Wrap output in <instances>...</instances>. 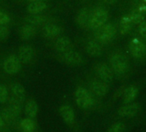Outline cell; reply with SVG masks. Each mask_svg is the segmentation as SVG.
<instances>
[{
	"label": "cell",
	"mask_w": 146,
	"mask_h": 132,
	"mask_svg": "<svg viewBox=\"0 0 146 132\" xmlns=\"http://www.w3.org/2000/svg\"><path fill=\"white\" fill-rule=\"evenodd\" d=\"M9 97V90L4 84H0V103L5 104L8 102Z\"/></svg>",
	"instance_id": "obj_28"
},
{
	"label": "cell",
	"mask_w": 146,
	"mask_h": 132,
	"mask_svg": "<svg viewBox=\"0 0 146 132\" xmlns=\"http://www.w3.org/2000/svg\"><path fill=\"white\" fill-rule=\"evenodd\" d=\"M4 125H5V123H4V121H3V118H2V115H1V113H0V129L3 128Z\"/></svg>",
	"instance_id": "obj_36"
},
{
	"label": "cell",
	"mask_w": 146,
	"mask_h": 132,
	"mask_svg": "<svg viewBox=\"0 0 146 132\" xmlns=\"http://www.w3.org/2000/svg\"><path fill=\"white\" fill-rule=\"evenodd\" d=\"M91 12L92 10L87 7H83L79 10L75 17V21H76V24L80 27L88 28L90 17H91Z\"/></svg>",
	"instance_id": "obj_13"
},
{
	"label": "cell",
	"mask_w": 146,
	"mask_h": 132,
	"mask_svg": "<svg viewBox=\"0 0 146 132\" xmlns=\"http://www.w3.org/2000/svg\"><path fill=\"white\" fill-rule=\"evenodd\" d=\"M139 94V88L136 86L130 85L123 92V101L125 104L132 103Z\"/></svg>",
	"instance_id": "obj_21"
},
{
	"label": "cell",
	"mask_w": 146,
	"mask_h": 132,
	"mask_svg": "<svg viewBox=\"0 0 146 132\" xmlns=\"http://www.w3.org/2000/svg\"><path fill=\"white\" fill-rule=\"evenodd\" d=\"M34 57H35V49L31 45L24 44L18 48L17 58H19L21 64H29L33 59Z\"/></svg>",
	"instance_id": "obj_9"
},
{
	"label": "cell",
	"mask_w": 146,
	"mask_h": 132,
	"mask_svg": "<svg viewBox=\"0 0 146 132\" xmlns=\"http://www.w3.org/2000/svg\"><path fill=\"white\" fill-rule=\"evenodd\" d=\"M11 21V17L7 12L0 10V25H9Z\"/></svg>",
	"instance_id": "obj_31"
},
{
	"label": "cell",
	"mask_w": 146,
	"mask_h": 132,
	"mask_svg": "<svg viewBox=\"0 0 146 132\" xmlns=\"http://www.w3.org/2000/svg\"><path fill=\"white\" fill-rule=\"evenodd\" d=\"M10 30L8 25H0V40H5L9 35Z\"/></svg>",
	"instance_id": "obj_30"
},
{
	"label": "cell",
	"mask_w": 146,
	"mask_h": 132,
	"mask_svg": "<svg viewBox=\"0 0 146 132\" xmlns=\"http://www.w3.org/2000/svg\"><path fill=\"white\" fill-rule=\"evenodd\" d=\"M1 1H2V0H0V2H1Z\"/></svg>",
	"instance_id": "obj_38"
},
{
	"label": "cell",
	"mask_w": 146,
	"mask_h": 132,
	"mask_svg": "<svg viewBox=\"0 0 146 132\" xmlns=\"http://www.w3.org/2000/svg\"><path fill=\"white\" fill-rule=\"evenodd\" d=\"M125 130H126L125 125L121 122H117L110 127L108 132H125Z\"/></svg>",
	"instance_id": "obj_29"
},
{
	"label": "cell",
	"mask_w": 146,
	"mask_h": 132,
	"mask_svg": "<svg viewBox=\"0 0 146 132\" xmlns=\"http://www.w3.org/2000/svg\"><path fill=\"white\" fill-rule=\"evenodd\" d=\"M48 8L46 3H29L26 8L28 15H40Z\"/></svg>",
	"instance_id": "obj_19"
},
{
	"label": "cell",
	"mask_w": 146,
	"mask_h": 132,
	"mask_svg": "<svg viewBox=\"0 0 146 132\" xmlns=\"http://www.w3.org/2000/svg\"><path fill=\"white\" fill-rule=\"evenodd\" d=\"M90 88H91L92 93L98 97H104L110 91V87H109L108 83H106L101 80L92 81L90 83Z\"/></svg>",
	"instance_id": "obj_12"
},
{
	"label": "cell",
	"mask_w": 146,
	"mask_h": 132,
	"mask_svg": "<svg viewBox=\"0 0 146 132\" xmlns=\"http://www.w3.org/2000/svg\"><path fill=\"white\" fill-rule=\"evenodd\" d=\"M141 3H146V0H140Z\"/></svg>",
	"instance_id": "obj_37"
},
{
	"label": "cell",
	"mask_w": 146,
	"mask_h": 132,
	"mask_svg": "<svg viewBox=\"0 0 146 132\" xmlns=\"http://www.w3.org/2000/svg\"><path fill=\"white\" fill-rule=\"evenodd\" d=\"M1 115H2V118L4 121L5 124H7L8 125H13L15 122V117L9 112V110L5 107L3 109H2L1 111Z\"/></svg>",
	"instance_id": "obj_26"
},
{
	"label": "cell",
	"mask_w": 146,
	"mask_h": 132,
	"mask_svg": "<svg viewBox=\"0 0 146 132\" xmlns=\"http://www.w3.org/2000/svg\"><path fill=\"white\" fill-rule=\"evenodd\" d=\"M11 91V97L23 104L26 101V90L24 87L18 82L13 83L10 87Z\"/></svg>",
	"instance_id": "obj_18"
},
{
	"label": "cell",
	"mask_w": 146,
	"mask_h": 132,
	"mask_svg": "<svg viewBox=\"0 0 146 132\" xmlns=\"http://www.w3.org/2000/svg\"><path fill=\"white\" fill-rule=\"evenodd\" d=\"M139 111V105L136 102L125 104L118 110V115L124 119H131L137 115Z\"/></svg>",
	"instance_id": "obj_11"
},
{
	"label": "cell",
	"mask_w": 146,
	"mask_h": 132,
	"mask_svg": "<svg viewBox=\"0 0 146 132\" xmlns=\"http://www.w3.org/2000/svg\"><path fill=\"white\" fill-rule=\"evenodd\" d=\"M27 23H29L34 27L36 26H41L47 23V18L45 15L40 14V15H28L26 17Z\"/></svg>",
	"instance_id": "obj_24"
},
{
	"label": "cell",
	"mask_w": 146,
	"mask_h": 132,
	"mask_svg": "<svg viewBox=\"0 0 146 132\" xmlns=\"http://www.w3.org/2000/svg\"><path fill=\"white\" fill-rule=\"evenodd\" d=\"M2 67L5 74L9 76H15L21 71V63L16 55L10 54L4 58Z\"/></svg>",
	"instance_id": "obj_5"
},
{
	"label": "cell",
	"mask_w": 146,
	"mask_h": 132,
	"mask_svg": "<svg viewBox=\"0 0 146 132\" xmlns=\"http://www.w3.org/2000/svg\"><path fill=\"white\" fill-rule=\"evenodd\" d=\"M109 11L104 7H97L91 12V17H90V22L89 27L91 30L96 31L99 27H101L103 25L107 23V21L109 19Z\"/></svg>",
	"instance_id": "obj_3"
},
{
	"label": "cell",
	"mask_w": 146,
	"mask_h": 132,
	"mask_svg": "<svg viewBox=\"0 0 146 132\" xmlns=\"http://www.w3.org/2000/svg\"><path fill=\"white\" fill-rule=\"evenodd\" d=\"M86 51L87 54L92 58L101 57L103 54V48L101 44L96 40H89L86 45Z\"/></svg>",
	"instance_id": "obj_16"
},
{
	"label": "cell",
	"mask_w": 146,
	"mask_h": 132,
	"mask_svg": "<svg viewBox=\"0 0 146 132\" xmlns=\"http://www.w3.org/2000/svg\"><path fill=\"white\" fill-rule=\"evenodd\" d=\"M134 24L131 21L128 15L123 16L120 21V27H119V32L121 35H127L128 34L133 28Z\"/></svg>",
	"instance_id": "obj_22"
},
{
	"label": "cell",
	"mask_w": 146,
	"mask_h": 132,
	"mask_svg": "<svg viewBox=\"0 0 146 132\" xmlns=\"http://www.w3.org/2000/svg\"><path fill=\"white\" fill-rule=\"evenodd\" d=\"M76 105L83 110L90 109L93 107L95 100L92 93L84 87H78L74 92Z\"/></svg>",
	"instance_id": "obj_4"
},
{
	"label": "cell",
	"mask_w": 146,
	"mask_h": 132,
	"mask_svg": "<svg viewBox=\"0 0 146 132\" xmlns=\"http://www.w3.org/2000/svg\"><path fill=\"white\" fill-rule=\"evenodd\" d=\"M136 10H138L139 12H140L141 14H143L144 15H146V3H140L138 4Z\"/></svg>",
	"instance_id": "obj_33"
},
{
	"label": "cell",
	"mask_w": 146,
	"mask_h": 132,
	"mask_svg": "<svg viewBox=\"0 0 146 132\" xmlns=\"http://www.w3.org/2000/svg\"><path fill=\"white\" fill-rule=\"evenodd\" d=\"M28 3H48L49 0H27Z\"/></svg>",
	"instance_id": "obj_35"
},
{
	"label": "cell",
	"mask_w": 146,
	"mask_h": 132,
	"mask_svg": "<svg viewBox=\"0 0 146 132\" xmlns=\"http://www.w3.org/2000/svg\"><path fill=\"white\" fill-rule=\"evenodd\" d=\"M138 33L143 39L146 40V20L138 25Z\"/></svg>",
	"instance_id": "obj_32"
},
{
	"label": "cell",
	"mask_w": 146,
	"mask_h": 132,
	"mask_svg": "<svg viewBox=\"0 0 146 132\" xmlns=\"http://www.w3.org/2000/svg\"><path fill=\"white\" fill-rule=\"evenodd\" d=\"M36 33H37L36 27L27 22L19 28V36L23 40H32L36 35Z\"/></svg>",
	"instance_id": "obj_17"
},
{
	"label": "cell",
	"mask_w": 146,
	"mask_h": 132,
	"mask_svg": "<svg viewBox=\"0 0 146 132\" xmlns=\"http://www.w3.org/2000/svg\"><path fill=\"white\" fill-rule=\"evenodd\" d=\"M20 128L22 132H34L36 129V124L33 119L25 118L20 122Z\"/></svg>",
	"instance_id": "obj_25"
},
{
	"label": "cell",
	"mask_w": 146,
	"mask_h": 132,
	"mask_svg": "<svg viewBox=\"0 0 146 132\" xmlns=\"http://www.w3.org/2000/svg\"><path fill=\"white\" fill-rule=\"evenodd\" d=\"M128 16L131 20V21L134 24V25H139L141 22H143L145 19V15H144L143 14H141L140 12H139L138 10H133L130 14H128Z\"/></svg>",
	"instance_id": "obj_27"
},
{
	"label": "cell",
	"mask_w": 146,
	"mask_h": 132,
	"mask_svg": "<svg viewBox=\"0 0 146 132\" xmlns=\"http://www.w3.org/2000/svg\"><path fill=\"white\" fill-rule=\"evenodd\" d=\"M100 1H102L104 3H106V4H115V3H116L119 0H100Z\"/></svg>",
	"instance_id": "obj_34"
},
{
	"label": "cell",
	"mask_w": 146,
	"mask_h": 132,
	"mask_svg": "<svg viewBox=\"0 0 146 132\" xmlns=\"http://www.w3.org/2000/svg\"><path fill=\"white\" fill-rule=\"evenodd\" d=\"M110 66L114 74L118 76H125L130 70V64L124 53L121 52H114L109 58Z\"/></svg>",
	"instance_id": "obj_1"
},
{
	"label": "cell",
	"mask_w": 146,
	"mask_h": 132,
	"mask_svg": "<svg viewBox=\"0 0 146 132\" xmlns=\"http://www.w3.org/2000/svg\"><path fill=\"white\" fill-rule=\"evenodd\" d=\"M61 58L63 63H65L67 65L69 66H80L83 64L84 58L82 55L74 50H70L68 52H66L64 53H62Z\"/></svg>",
	"instance_id": "obj_7"
},
{
	"label": "cell",
	"mask_w": 146,
	"mask_h": 132,
	"mask_svg": "<svg viewBox=\"0 0 146 132\" xmlns=\"http://www.w3.org/2000/svg\"><path fill=\"white\" fill-rule=\"evenodd\" d=\"M42 33L46 39L52 40L55 38H58L62 34V27L56 23H46L43 27Z\"/></svg>",
	"instance_id": "obj_10"
},
{
	"label": "cell",
	"mask_w": 146,
	"mask_h": 132,
	"mask_svg": "<svg viewBox=\"0 0 146 132\" xmlns=\"http://www.w3.org/2000/svg\"><path fill=\"white\" fill-rule=\"evenodd\" d=\"M116 34L117 29L115 26L111 22H107L95 31L94 37L95 40L100 44L106 45L115 40Z\"/></svg>",
	"instance_id": "obj_2"
},
{
	"label": "cell",
	"mask_w": 146,
	"mask_h": 132,
	"mask_svg": "<svg viewBox=\"0 0 146 132\" xmlns=\"http://www.w3.org/2000/svg\"><path fill=\"white\" fill-rule=\"evenodd\" d=\"M59 114L65 124L72 125L75 121V113L73 107L69 105H62L59 108Z\"/></svg>",
	"instance_id": "obj_14"
},
{
	"label": "cell",
	"mask_w": 146,
	"mask_h": 132,
	"mask_svg": "<svg viewBox=\"0 0 146 132\" xmlns=\"http://www.w3.org/2000/svg\"><path fill=\"white\" fill-rule=\"evenodd\" d=\"M8 107L7 108L9 110V112L15 117H19L22 112V104L14 99L13 97H10L8 101Z\"/></svg>",
	"instance_id": "obj_23"
},
{
	"label": "cell",
	"mask_w": 146,
	"mask_h": 132,
	"mask_svg": "<svg viewBox=\"0 0 146 132\" xmlns=\"http://www.w3.org/2000/svg\"><path fill=\"white\" fill-rule=\"evenodd\" d=\"M129 51L135 58H143L146 56L145 43L140 38H134L129 43Z\"/></svg>",
	"instance_id": "obj_6"
},
{
	"label": "cell",
	"mask_w": 146,
	"mask_h": 132,
	"mask_svg": "<svg viewBox=\"0 0 146 132\" xmlns=\"http://www.w3.org/2000/svg\"><path fill=\"white\" fill-rule=\"evenodd\" d=\"M95 72L98 78L106 82L110 83L114 78V72L110 65L105 63H99L95 66Z\"/></svg>",
	"instance_id": "obj_8"
},
{
	"label": "cell",
	"mask_w": 146,
	"mask_h": 132,
	"mask_svg": "<svg viewBox=\"0 0 146 132\" xmlns=\"http://www.w3.org/2000/svg\"><path fill=\"white\" fill-rule=\"evenodd\" d=\"M55 49L59 53H64L72 50L73 43L71 40L67 36H59L55 41Z\"/></svg>",
	"instance_id": "obj_15"
},
{
	"label": "cell",
	"mask_w": 146,
	"mask_h": 132,
	"mask_svg": "<svg viewBox=\"0 0 146 132\" xmlns=\"http://www.w3.org/2000/svg\"><path fill=\"white\" fill-rule=\"evenodd\" d=\"M38 112V106L34 100H28L24 106V113L27 118L34 119Z\"/></svg>",
	"instance_id": "obj_20"
}]
</instances>
